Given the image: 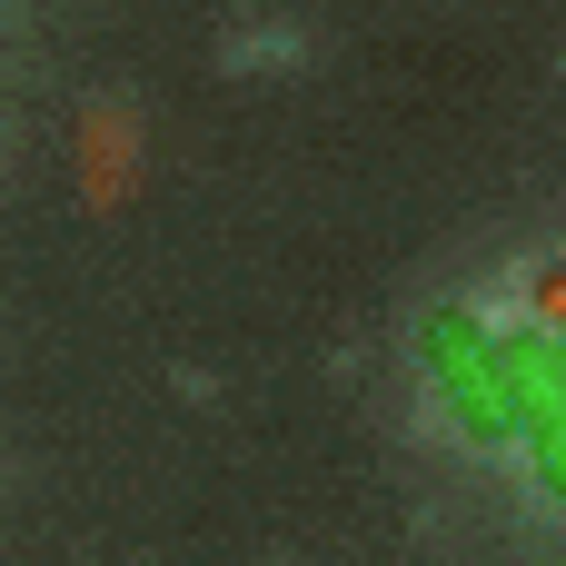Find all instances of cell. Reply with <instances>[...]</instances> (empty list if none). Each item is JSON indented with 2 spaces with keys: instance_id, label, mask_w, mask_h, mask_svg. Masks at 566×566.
<instances>
[{
  "instance_id": "1",
  "label": "cell",
  "mask_w": 566,
  "mask_h": 566,
  "mask_svg": "<svg viewBox=\"0 0 566 566\" xmlns=\"http://www.w3.org/2000/svg\"><path fill=\"white\" fill-rule=\"evenodd\" d=\"M418 358H428V378H438V398H448V418L468 428V438H517V398H507V368H497V328L488 318H468V308H438L428 328H418Z\"/></svg>"
},
{
  "instance_id": "2",
  "label": "cell",
  "mask_w": 566,
  "mask_h": 566,
  "mask_svg": "<svg viewBox=\"0 0 566 566\" xmlns=\"http://www.w3.org/2000/svg\"><path fill=\"white\" fill-rule=\"evenodd\" d=\"M497 368H507V398H547V408L566 418V328L497 338Z\"/></svg>"
},
{
  "instance_id": "3",
  "label": "cell",
  "mask_w": 566,
  "mask_h": 566,
  "mask_svg": "<svg viewBox=\"0 0 566 566\" xmlns=\"http://www.w3.org/2000/svg\"><path fill=\"white\" fill-rule=\"evenodd\" d=\"M537 318H547V328H566V259L537 279Z\"/></svg>"
}]
</instances>
